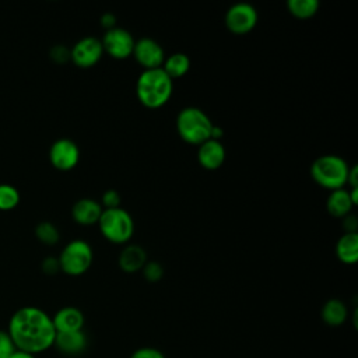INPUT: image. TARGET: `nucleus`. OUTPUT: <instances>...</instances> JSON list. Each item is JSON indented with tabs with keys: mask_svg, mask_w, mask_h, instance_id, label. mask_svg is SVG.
Wrapping results in <instances>:
<instances>
[{
	"mask_svg": "<svg viewBox=\"0 0 358 358\" xmlns=\"http://www.w3.org/2000/svg\"><path fill=\"white\" fill-rule=\"evenodd\" d=\"M7 333L18 351L32 355L50 348L56 337L52 317L36 306L15 310L8 322Z\"/></svg>",
	"mask_w": 358,
	"mask_h": 358,
	"instance_id": "1",
	"label": "nucleus"
},
{
	"mask_svg": "<svg viewBox=\"0 0 358 358\" xmlns=\"http://www.w3.org/2000/svg\"><path fill=\"white\" fill-rule=\"evenodd\" d=\"M172 91L173 80L162 70V67L143 70L136 83L137 99L148 109L164 106L171 99Z\"/></svg>",
	"mask_w": 358,
	"mask_h": 358,
	"instance_id": "2",
	"label": "nucleus"
},
{
	"mask_svg": "<svg viewBox=\"0 0 358 358\" xmlns=\"http://www.w3.org/2000/svg\"><path fill=\"white\" fill-rule=\"evenodd\" d=\"M348 162L340 155L326 154L317 157L310 165L312 179L322 187L336 190L344 187L348 175Z\"/></svg>",
	"mask_w": 358,
	"mask_h": 358,
	"instance_id": "3",
	"label": "nucleus"
},
{
	"mask_svg": "<svg viewBox=\"0 0 358 358\" xmlns=\"http://www.w3.org/2000/svg\"><path fill=\"white\" fill-rule=\"evenodd\" d=\"M213 124L207 113L196 106H186L176 116L178 134L193 145H200L210 138Z\"/></svg>",
	"mask_w": 358,
	"mask_h": 358,
	"instance_id": "4",
	"label": "nucleus"
},
{
	"mask_svg": "<svg viewBox=\"0 0 358 358\" xmlns=\"http://www.w3.org/2000/svg\"><path fill=\"white\" fill-rule=\"evenodd\" d=\"M98 227L103 238L112 243H126L134 232V221L122 207L103 208Z\"/></svg>",
	"mask_w": 358,
	"mask_h": 358,
	"instance_id": "5",
	"label": "nucleus"
},
{
	"mask_svg": "<svg viewBox=\"0 0 358 358\" xmlns=\"http://www.w3.org/2000/svg\"><path fill=\"white\" fill-rule=\"evenodd\" d=\"M60 270L69 275H81L92 264L94 252L88 242L83 239L70 241L59 255Z\"/></svg>",
	"mask_w": 358,
	"mask_h": 358,
	"instance_id": "6",
	"label": "nucleus"
},
{
	"mask_svg": "<svg viewBox=\"0 0 358 358\" xmlns=\"http://www.w3.org/2000/svg\"><path fill=\"white\" fill-rule=\"evenodd\" d=\"M257 10L249 3L232 4L225 13V25L235 35L249 34L257 24Z\"/></svg>",
	"mask_w": 358,
	"mask_h": 358,
	"instance_id": "7",
	"label": "nucleus"
},
{
	"mask_svg": "<svg viewBox=\"0 0 358 358\" xmlns=\"http://www.w3.org/2000/svg\"><path fill=\"white\" fill-rule=\"evenodd\" d=\"M134 42L136 41L133 35L127 29L120 27L108 29L101 39L103 53H108L110 57L116 60H123L130 57L133 55Z\"/></svg>",
	"mask_w": 358,
	"mask_h": 358,
	"instance_id": "8",
	"label": "nucleus"
},
{
	"mask_svg": "<svg viewBox=\"0 0 358 358\" xmlns=\"http://www.w3.org/2000/svg\"><path fill=\"white\" fill-rule=\"evenodd\" d=\"M103 56L101 39L95 36H84L77 41L70 49V60L80 69L95 66Z\"/></svg>",
	"mask_w": 358,
	"mask_h": 358,
	"instance_id": "9",
	"label": "nucleus"
},
{
	"mask_svg": "<svg viewBox=\"0 0 358 358\" xmlns=\"http://www.w3.org/2000/svg\"><path fill=\"white\" fill-rule=\"evenodd\" d=\"M49 159L57 171H71L80 161V148L70 138H59L49 148Z\"/></svg>",
	"mask_w": 358,
	"mask_h": 358,
	"instance_id": "10",
	"label": "nucleus"
},
{
	"mask_svg": "<svg viewBox=\"0 0 358 358\" xmlns=\"http://www.w3.org/2000/svg\"><path fill=\"white\" fill-rule=\"evenodd\" d=\"M134 59L144 70L158 69L165 60V53L162 46L152 38H140L134 42L133 55Z\"/></svg>",
	"mask_w": 358,
	"mask_h": 358,
	"instance_id": "11",
	"label": "nucleus"
},
{
	"mask_svg": "<svg viewBox=\"0 0 358 358\" xmlns=\"http://www.w3.org/2000/svg\"><path fill=\"white\" fill-rule=\"evenodd\" d=\"M227 157L225 147L221 141L208 138L199 145L197 150V161L207 171L218 169Z\"/></svg>",
	"mask_w": 358,
	"mask_h": 358,
	"instance_id": "12",
	"label": "nucleus"
},
{
	"mask_svg": "<svg viewBox=\"0 0 358 358\" xmlns=\"http://www.w3.org/2000/svg\"><path fill=\"white\" fill-rule=\"evenodd\" d=\"M102 206L99 201L90 199V197H84L77 200L73 207H71V217L73 220L84 227L88 225H94L98 224V220L102 214Z\"/></svg>",
	"mask_w": 358,
	"mask_h": 358,
	"instance_id": "13",
	"label": "nucleus"
},
{
	"mask_svg": "<svg viewBox=\"0 0 358 358\" xmlns=\"http://www.w3.org/2000/svg\"><path fill=\"white\" fill-rule=\"evenodd\" d=\"M56 333L63 331H77L83 330L84 326V315L78 308L64 306L59 309L52 317Z\"/></svg>",
	"mask_w": 358,
	"mask_h": 358,
	"instance_id": "14",
	"label": "nucleus"
},
{
	"mask_svg": "<svg viewBox=\"0 0 358 358\" xmlns=\"http://www.w3.org/2000/svg\"><path fill=\"white\" fill-rule=\"evenodd\" d=\"M117 263L124 273L141 271L147 263V252L140 245H127L120 250Z\"/></svg>",
	"mask_w": 358,
	"mask_h": 358,
	"instance_id": "15",
	"label": "nucleus"
},
{
	"mask_svg": "<svg viewBox=\"0 0 358 358\" xmlns=\"http://www.w3.org/2000/svg\"><path fill=\"white\" fill-rule=\"evenodd\" d=\"M53 345H56L59 351H62L66 355H77L85 350L87 337L83 333V330L56 333Z\"/></svg>",
	"mask_w": 358,
	"mask_h": 358,
	"instance_id": "16",
	"label": "nucleus"
},
{
	"mask_svg": "<svg viewBox=\"0 0 358 358\" xmlns=\"http://www.w3.org/2000/svg\"><path fill=\"white\" fill-rule=\"evenodd\" d=\"M352 207H354V204L351 201L350 193L344 187L331 190L330 194L327 196L326 208H327V211L331 217L343 218V217H345L347 214L351 213Z\"/></svg>",
	"mask_w": 358,
	"mask_h": 358,
	"instance_id": "17",
	"label": "nucleus"
},
{
	"mask_svg": "<svg viewBox=\"0 0 358 358\" xmlns=\"http://www.w3.org/2000/svg\"><path fill=\"white\" fill-rule=\"evenodd\" d=\"M336 255L344 264H354L358 260V232L343 234L336 243Z\"/></svg>",
	"mask_w": 358,
	"mask_h": 358,
	"instance_id": "18",
	"label": "nucleus"
},
{
	"mask_svg": "<svg viewBox=\"0 0 358 358\" xmlns=\"http://www.w3.org/2000/svg\"><path fill=\"white\" fill-rule=\"evenodd\" d=\"M320 316L323 322L327 323L329 326H340L345 322L348 316V309L343 301L333 298V299H329L322 306Z\"/></svg>",
	"mask_w": 358,
	"mask_h": 358,
	"instance_id": "19",
	"label": "nucleus"
},
{
	"mask_svg": "<svg viewBox=\"0 0 358 358\" xmlns=\"http://www.w3.org/2000/svg\"><path fill=\"white\" fill-rule=\"evenodd\" d=\"M162 70L172 78H180L183 77L189 69H190V59L186 53H182V52H176V53H172L169 55L164 63H162Z\"/></svg>",
	"mask_w": 358,
	"mask_h": 358,
	"instance_id": "20",
	"label": "nucleus"
},
{
	"mask_svg": "<svg viewBox=\"0 0 358 358\" xmlns=\"http://www.w3.org/2000/svg\"><path fill=\"white\" fill-rule=\"evenodd\" d=\"M287 8L291 15L299 20H308L313 17L319 10L317 0H288Z\"/></svg>",
	"mask_w": 358,
	"mask_h": 358,
	"instance_id": "21",
	"label": "nucleus"
},
{
	"mask_svg": "<svg viewBox=\"0 0 358 358\" xmlns=\"http://www.w3.org/2000/svg\"><path fill=\"white\" fill-rule=\"evenodd\" d=\"M20 203V192L15 186L8 183H0V210L10 211Z\"/></svg>",
	"mask_w": 358,
	"mask_h": 358,
	"instance_id": "22",
	"label": "nucleus"
},
{
	"mask_svg": "<svg viewBox=\"0 0 358 358\" xmlns=\"http://www.w3.org/2000/svg\"><path fill=\"white\" fill-rule=\"evenodd\" d=\"M35 236L45 245H55L59 242L60 234L55 224L49 221H42L35 227Z\"/></svg>",
	"mask_w": 358,
	"mask_h": 358,
	"instance_id": "23",
	"label": "nucleus"
},
{
	"mask_svg": "<svg viewBox=\"0 0 358 358\" xmlns=\"http://www.w3.org/2000/svg\"><path fill=\"white\" fill-rule=\"evenodd\" d=\"M141 273L148 282H158L164 275V268L161 263L155 260H147V263L141 268Z\"/></svg>",
	"mask_w": 358,
	"mask_h": 358,
	"instance_id": "24",
	"label": "nucleus"
},
{
	"mask_svg": "<svg viewBox=\"0 0 358 358\" xmlns=\"http://www.w3.org/2000/svg\"><path fill=\"white\" fill-rule=\"evenodd\" d=\"M17 351L10 334L6 330H0V358H10Z\"/></svg>",
	"mask_w": 358,
	"mask_h": 358,
	"instance_id": "25",
	"label": "nucleus"
},
{
	"mask_svg": "<svg viewBox=\"0 0 358 358\" xmlns=\"http://www.w3.org/2000/svg\"><path fill=\"white\" fill-rule=\"evenodd\" d=\"M120 193L115 189H109L102 194V208H116L120 207Z\"/></svg>",
	"mask_w": 358,
	"mask_h": 358,
	"instance_id": "26",
	"label": "nucleus"
},
{
	"mask_svg": "<svg viewBox=\"0 0 358 358\" xmlns=\"http://www.w3.org/2000/svg\"><path fill=\"white\" fill-rule=\"evenodd\" d=\"M50 59L55 63H66L67 60H70V49L66 48L64 45H55L50 52H49Z\"/></svg>",
	"mask_w": 358,
	"mask_h": 358,
	"instance_id": "27",
	"label": "nucleus"
},
{
	"mask_svg": "<svg viewBox=\"0 0 358 358\" xmlns=\"http://www.w3.org/2000/svg\"><path fill=\"white\" fill-rule=\"evenodd\" d=\"M41 267H42V271L45 274H56L59 270H60V264H59V259L55 257V256H48L42 260L41 263Z\"/></svg>",
	"mask_w": 358,
	"mask_h": 358,
	"instance_id": "28",
	"label": "nucleus"
},
{
	"mask_svg": "<svg viewBox=\"0 0 358 358\" xmlns=\"http://www.w3.org/2000/svg\"><path fill=\"white\" fill-rule=\"evenodd\" d=\"M130 358H165L164 354L157 350V348H151V347H143L136 350Z\"/></svg>",
	"mask_w": 358,
	"mask_h": 358,
	"instance_id": "29",
	"label": "nucleus"
},
{
	"mask_svg": "<svg viewBox=\"0 0 358 358\" xmlns=\"http://www.w3.org/2000/svg\"><path fill=\"white\" fill-rule=\"evenodd\" d=\"M343 229L345 234H354L358 229V220L352 214H347L343 217Z\"/></svg>",
	"mask_w": 358,
	"mask_h": 358,
	"instance_id": "30",
	"label": "nucleus"
},
{
	"mask_svg": "<svg viewBox=\"0 0 358 358\" xmlns=\"http://www.w3.org/2000/svg\"><path fill=\"white\" fill-rule=\"evenodd\" d=\"M101 21V25L108 31V29H112L116 27V17L112 14V13H103L99 18Z\"/></svg>",
	"mask_w": 358,
	"mask_h": 358,
	"instance_id": "31",
	"label": "nucleus"
},
{
	"mask_svg": "<svg viewBox=\"0 0 358 358\" xmlns=\"http://www.w3.org/2000/svg\"><path fill=\"white\" fill-rule=\"evenodd\" d=\"M347 185H350V189L358 187V166H357V165H351V166L348 168Z\"/></svg>",
	"mask_w": 358,
	"mask_h": 358,
	"instance_id": "32",
	"label": "nucleus"
},
{
	"mask_svg": "<svg viewBox=\"0 0 358 358\" xmlns=\"http://www.w3.org/2000/svg\"><path fill=\"white\" fill-rule=\"evenodd\" d=\"M222 136H224V129L221 126H218V124H213L211 133H210V138L220 141Z\"/></svg>",
	"mask_w": 358,
	"mask_h": 358,
	"instance_id": "33",
	"label": "nucleus"
},
{
	"mask_svg": "<svg viewBox=\"0 0 358 358\" xmlns=\"http://www.w3.org/2000/svg\"><path fill=\"white\" fill-rule=\"evenodd\" d=\"M10 358H35V355L32 354H28V352H24V351H15Z\"/></svg>",
	"mask_w": 358,
	"mask_h": 358,
	"instance_id": "34",
	"label": "nucleus"
}]
</instances>
